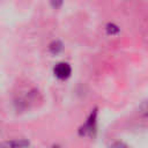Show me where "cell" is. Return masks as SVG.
I'll use <instances>...</instances> for the list:
<instances>
[{
    "mask_svg": "<svg viewBox=\"0 0 148 148\" xmlns=\"http://www.w3.org/2000/svg\"><path fill=\"white\" fill-rule=\"evenodd\" d=\"M53 72H54V75L58 79L65 80V79L69 77V75L72 73V68H71V66L67 62H59V64H57L54 66Z\"/></svg>",
    "mask_w": 148,
    "mask_h": 148,
    "instance_id": "cell-1",
    "label": "cell"
},
{
    "mask_svg": "<svg viewBox=\"0 0 148 148\" xmlns=\"http://www.w3.org/2000/svg\"><path fill=\"white\" fill-rule=\"evenodd\" d=\"M62 50V44L59 42V40H54V42H52L51 44H50V51L52 52V53H59L60 51Z\"/></svg>",
    "mask_w": 148,
    "mask_h": 148,
    "instance_id": "cell-2",
    "label": "cell"
},
{
    "mask_svg": "<svg viewBox=\"0 0 148 148\" xmlns=\"http://www.w3.org/2000/svg\"><path fill=\"white\" fill-rule=\"evenodd\" d=\"M0 148H17V141H5L0 143Z\"/></svg>",
    "mask_w": 148,
    "mask_h": 148,
    "instance_id": "cell-3",
    "label": "cell"
},
{
    "mask_svg": "<svg viewBox=\"0 0 148 148\" xmlns=\"http://www.w3.org/2000/svg\"><path fill=\"white\" fill-rule=\"evenodd\" d=\"M106 30H108V32H109V34H111V35L117 34V32L119 31L118 27H116L114 24H108V25H106Z\"/></svg>",
    "mask_w": 148,
    "mask_h": 148,
    "instance_id": "cell-4",
    "label": "cell"
},
{
    "mask_svg": "<svg viewBox=\"0 0 148 148\" xmlns=\"http://www.w3.org/2000/svg\"><path fill=\"white\" fill-rule=\"evenodd\" d=\"M111 148H130V147L126 143L121 142V141H116L111 145Z\"/></svg>",
    "mask_w": 148,
    "mask_h": 148,
    "instance_id": "cell-5",
    "label": "cell"
}]
</instances>
